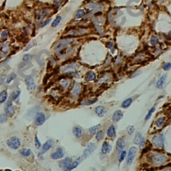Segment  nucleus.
<instances>
[{
  "label": "nucleus",
  "mask_w": 171,
  "mask_h": 171,
  "mask_svg": "<svg viewBox=\"0 0 171 171\" xmlns=\"http://www.w3.org/2000/svg\"><path fill=\"white\" fill-rule=\"evenodd\" d=\"M72 162V158L67 157L64 158L59 162V166L64 171H68V168L69 166L70 165Z\"/></svg>",
  "instance_id": "nucleus-12"
},
{
  "label": "nucleus",
  "mask_w": 171,
  "mask_h": 171,
  "mask_svg": "<svg viewBox=\"0 0 171 171\" xmlns=\"http://www.w3.org/2000/svg\"><path fill=\"white\" fill-rule=\"evenodd\" d=\"M83 159H84L82 157H80L75 159L74 161H72V162H71L70 165L69 166L68 168V171H71L73 169H74V168H76L82 162Z\"/></svg>",
  "instance_id": "nucleus-16"
},
{
  "label": "nucleus",
  "mask_w": 171,
  "mask_h": 171,
  "mask_svg": "<svg viewBox=\"0 0 171 171\" xmlns=\"http://www.w3.org/2000/svg\"><path fill=\"white\" fill-rule=\"evenodd\" d=\"M132 98H128L126 100H124L123 101V103H122V107L124 108H127L128 107L130 106V105L132 103Z\"/></svg>",
  "instance_id": "nucleus-32"
},
{
  "label": "nucleus",
  "mask_w": 171,
  "mask_h": 171,
  "mask_svg": "<svg viewBox=\"0 0 171 171\" xmlns=\"http://www.w3.org/2000/svg\"><path fill=\"white\" fill-rule=\"evenodd\" d=\"M33 59V56L30 54H25L23 55V61H28L32 60Z\"/></svg>",
  "instance_id": "nucleus-47"
},
{
  "label": "nucleus",
  "mask_w": 171,
  "mask_h": 171,
  "mask_svg": "<svg viewBox=\"0 0 171 171\" xmlns=\"http://www.w3.org/2000/svg\"><path fill=\"white\" fill-rule=\"evenodd\" d=\"M7 116L5 113L0 114V124H4L5 122H7Z\"/></svg>",
  "instance_id": "nucleus-43"
},
{
  "label": "nucleus",
  "mask_w": 171,
  "mask_h": 171,
  "mask_svg": "<svg viewBox=\"0 0 171 171\" xmlns=\"http://www.w3.org/2000/svg\"><path fill=\"white\" fill-rule=\"evenodd\" d=\"M70 83H71V81L69 80V79H62V81H60V85L63 89H67L69 86H70Z\"/></svg>",
  "instance_id": "nucleus-29"
},
{
  "label": "nucleus",
  "mask_w": 171,
  "mask_h": 171,
  "mask_svg": "<svg viewBox=\"0 0 171 171\" xmlns=\"http://www.w3.org/2000/svg\"><path fill=\"white\" fill-rule=\"evenodd\" d=\"M20 153L21 156H23L24 157H28L32 154V150L30 148H23L20 150Z\"/></svg>",
  "instance_id": "nucleus-26"
},
{
  "label": "nucleus",
  "mask_w": 171,
  "mask_h": 171,
  "mask_svg": "<svg viewBox=\"0 0 171 171\" xmlns=\"http://www.w3.org/2000/svg\"><path fill=\"white\" fill-rule=\"evenodd\" d=\"M5 113L7 117H13L16 113V106L13 104L12 101H9L5 103Z\"/></svg>",
  "instance_id": "nucleus-5"
},
{
  "label": "nucleus",
  "mask_w": 171,
  "mask_h": 171,
  "mask_svg": "<svg viewBox=\"0 0 171 171\" xmlns=\"http://www.w3.org/2000/svg\"><path fill=\"white\" fill-rule=\"evenodd\" d=\"M54 141L53 139H49L47 141L45 142L42 145V147L40 149L39 152L41 153L42 154H44L48 152V150H49L51 149L52 147H53L54 145Z\"/></svg>",
  "instance_id": "nucleus-6"
},
{
  "label": "nucleus",
  "mask_w": 171,
  "mask_h": 171,
  "mask_svg": "<svg viewBox=\"0 0 171 171\" xmlns=\"http://www.w3.org/2000/svg\"><path fill=\"white\" fill-rule=\"evenodd\" d=\"M162 171H171V169H170V168H166V169L163 170Z\"/></svg>",
  "instance_id": "nucleus-52"
},
{
  "label": "nucleus",
  "mask_w": 171,
  "mask_h": 171,
  "mask_svg": "<svg viewBox=\"0 0 171 171\" xmlns=\"http://www.w3.org/2000/svg\"><path fill=\"white\" fill-rule=\"evenodd\" d=\"M25 83L27 87L30 91H34L36 89V84L33 77H29L25 79Z\"/></svg>",
  "instance_id": "nucleus-14"
},
{
  "label": "nucleus",
  "mask_w": 171,
  "mask_h": 171,
  "mask_svg": "<svg viewBox=\"0 0 171 171\" xmlns=\"http://www.w3.org/2000/svg\"><path fill=\"white\" fill-rule=\"evenodd\" d=\"M20 94H21V91H20V89L14 91V92L11 93V100H12V101H16V100L18 99V97H20Z\"/></svg>",
  "instance_id": "nucleus-35"
},
{
  "label": "nucleus",
  "mask_w": 171,
  "mask_h": 171,
  "mask_svg": "<svg viewBox=\"0 0 171 171\" xmlns=\"http://www.w3.org/2000/svg\"><path fill=\"white\" fill-rule=\"evenodd\" d=\"M151 161L155 165H161L164 164L168 160L166 156L162 154L151 153L150 154Z\"/></svg>",
  "instance_id": "nucleus-1"
},
{
  "label": "nucleus",
  "mask_w": 171,
  "mask_h": 171,
  "mask_svg": "<svg viewBox=\"0 0 171 171\" xmlns=\"http://www.w3.org/2000/svg\"><path fill=\"white\" fill-rule=\"evenodd\" d=\"M73 41H74V39H62V40L58 41L54 45V50L55 51H60L61 50H62V49H65Z\"/></svg>",
  "instance_id": "nucleus-3"
},
{
  "label": "nucleus",
  "mask_w": 171,
  "mask_h": 171,
  "mask_svg": "<svg viewBox=\"0 0 171 171\" xmlns=\"http://www.w3.org/2000/svg\"><path fill=\"white\" fill-rule=\"evenodd\" d=\"M98 101L97 98H93V99H90L86 100L84 101L81 103L82 105H84V106H87V105H91L94 103H95L96 102Z\"/></svg>",
  "instance_id": "nucleus-31"
},
{
  "label": "nucleus",
  "mask_w": 171,
  "mask_h": 171,
  "mask_svg": "<svg viewBox=\"0 0 171 171\" xmlns=\"http://www.w3.org/2000/svg\"><path fill=\"white\" fill-rule=\"evenodd\" d=\"M9 45L7 43H4L2 44L1 46H0V53H1V55L2 57H5V56L7 55L9 53Z\"/></svg>",
  "instance_id": "nucleus-19"
},
{
  "label": "nucleus",
  "mask_w": 171,
  "mask_h": 171,
  "mask_svg": "<svg viewBox=\"0 0 171 171\" xmlns=\"http://www.w3.org/2000/svg\"><path fill=\"white\" fill-rule=\"evenodd\" d=\"M4 82V77H2V75L0 76V85H2V83Z\"/></svg>",
  "instance_id": "nucleus-51"
},
{
  "label": "nucleus",
  "mask_w": 171,
  "mask_h": 171,
  "mask_svg": "<svg viewBox=\"0 0 171 171\" xmlns=\"http://www.w3.org/2000/svg\"><path fill=\"white\" fill-rule=\"evenodd\" d=\"M102 171H104V170H102Z\"/></svg>",
  "instance_id": "nucleus-54"
},
{
  "label": "nucleus",
  "mask_w": 171,
  "mask_h": 171,
  "mask_svg": "<svg viewBox=\"0 0 171 171\" xmlns=\"http://www.w3.org/2000/svg\"><path fill=\"white\" fill-rule=\"evenodd\" d=\"M166 77H167V75L165 74V75H163L162 76H161V78L158 80L156 83V87L158 89H161L164 87V85L166 80Z\"/></svg>",
  "instance_id": "nucleus-23"
},
{
  "label": "nucleus",
  "mask_w": 171,
  "mask_h": 171,
  "mask_svg": "<svg viewBox=\"0 0 171 171\" xmlns=\"http://www.w3.org/2000/svg\"><path fill=\"white\" fill-rule=\"evenodd\" d=\"M168 35H169L170 36V37H171V31H170V32H168Z\"/></svg>",
  "instance_id": "nucleus-53"
},
{
  "label": "nucleus",
  "mask_w": 171,
  "mask_h": 171,
  "mask_svg": "<svg viewBox=\"0 0 171 171\" xmlns=\"http://www.w3.org/2000/svg\"><path fill=\"white\" fill-rule=\"evenodd\" d=\"M134 130H135V129H134V126H132V125L128 126V127H127V129H126V131H127L128 133L130 135H131V134H133V133L134 132Z\"/></svg>",
  "instance_id": "nucleus-46"
},
{
  "label": "nucleus",
  "mask_w": 171,
  "mask_h": 171,
  "mask_svg": "<svg viewBox=\"0 0 171 171\" xmlns=\"http://www.w3.org/2000/svg\"><path fill=\"white\" fill-rule=\"evenodd\" d=\"M16 75L15 73H11V75H9L8 77H7V79H6V83H10L11 81H13L16 78Z\"/></svg>",
  "instance_id": "nucleus-44"
},
{
  "label": "nucleus",
  "mask_w": 171,
  "mask_h": 171,
  "mask_svg": "<svg viewBox=\"0 0 171 171\" xmlns=\"http://www.w3.org/2000/svg\"><path fill=\"white\" fill-rule=\"evenodd\" d=\"M107 136L110 138H114L116 135V128L113 125L109 126L107 129V132H106Z\"/></svg>",
  "instance_id": "nucleus-20"
},
{
  "label": "nucleus",
  "mask_w": 171,
  "mask_h": 171,
  "mask_svg": "<svg viewBox=\"0 0 171 171\" xmlns=\"http://www.w3.org/2000/svg\"><path fill=\"white\" fill-rule=\"evenodd\" d=\"M112 148V147L110 145L107 141H104L102 143V152L104 154H107L110 153L111 152Z\"/></svg>",
  "instance_id": "nucleus-17"
},
{
  "label": "nucleus",
  "mask_w": 171,
  "mask_h": 171,
  "mask_svg": "<svg viewBox=\"0 0 171 171\" xmlns=\"http://www.w3.org/2000/svg\"><path fill=\"white\" fill-rule=\"evenodd\" d=\"M35 45H36V41H33L30 42V43H29L28 45H27L26 47H25V49L23 51H28V50H30L31 48H32V47H34Z\"/></svg>",
  "instance_id": "nucleus-45"
},
{
  "label": "nucleus",
  "mask_w": 171,
  "mask_h": 171,
  "mask_svg": "<svg viewBox=\"0 0 171 171\" xmlns=\"http://www.w3.org/2000/svg\"><path fill=\"white\" fill-rule=\"evenodd\" d=\"M46 117L43 112H37L34 117V124L36 126H41L46 122Z\"/></svg>",
  "instance_id": "nucleus-7"
},
{
  "label": "nucleus",
  "mask_w": 171,
  "mask_h": 171,
  "mask_svg": "<svg viewBox=\"0 0 171 171\" xmlns=\"http://www.w3.org/2000/svg\"><path fill=\"white\" fill-rule=\"evenodd\" d=\"M86 8L89 10H96V9H101L103 8V5L101 4H96V3H91L88 4L86 5Z\"/></svg>",
  "instance_id": "nucleus-21"
},
{
  "label": "nucleus",
  "mask_w": 171,
  "mask_h": 171,
  "mask_svg": "<svg viewBox=\"0 0 171 171\" xmlns=\"http://www.w3.org/2000/svg\"><path fill=\"white\" fill-rule=\"evenodd\" d=\"M61 20H62V17L60 15L57 16L56 18V19H55L54 20L53 22H52V23H51V27H56L58 26L59 25V23H60Z\"/></svg>",
  "instance_id": "nucleus-37"
},
{
  "label": "nucleus",
  "mask_w": 171,
  "mask_h": 171,
  "mask_svg": "<svg viewBox=\"0 0 171 171\" xmlns=\"http://www.w3.org/2000/svg\"><path fill=\"white\" fill-rule=\"evenodd\" d=\"M85 14V11L84 9H80L77 11V12L75 14V18L76 19H79V18H82V16L84 15Z\"/></svg>",
  "instance_id": "nucleus-41"
},
{
  "label": "nucleus",
  "mask_w": 171,
  "mask_h": 171,
  "mask_svg": "<svg viewBox=\"0 0 171 171\" xmlns=\"http://www.w3.org/2000/svg\"><path fill=\"white\" fill-rule=\"evenodd\" d=\"M77 67H78V65H76V64H70V65H67L62 68V71L65 72V73L72 71L74 69H76Z\"/></svg>",
  "instance_id": "nucleus-28"
},
{
  "label": "nucleus",
  "mask_w": 171,
  "mask_h": 171,
  "mask_svg": "<svg viewBox=\"0 0 171 171\" xmlns=\"http://www.w3.org/2000/svg\"><path fill=\"white\" fill-rule=\"evenodd\" d=\"M96 145L94 143H90L84 150L83 154H82L83 159H86L90 154H92V152L96 150Z\"/></svg>",
  "instance_id": "nucleus-8"
},
{
  "label": "nucleus",
  "mask_w": 171,
  "mask_h": 171,
  "mask_svg": "<svg viewBox=\"0 0 171 171\" xmlns=\"http://www.w3.org/2000/svg\"><path fill=\"white\" fill-rule=\"evenodd\" d=\"M162 69L164 71H168L171 69V63H166L163 66H162Z\"/></svg>",
  "instance_id": "nucleus-49"
},
{
  "label": "nucleus",
  "mask_w": 171,
  "mask_h": 171,
  "mask_svg": "<svg viewBox=\"0 0 171 171\" xmlns=\"http://www.w3.org/2000/svg\"><path fill=\"white\" fill-rule=\"evenodd\" d=\"M155 106H153V107H152L151 108H150V110L148 111V113L147 114V115H146V117H145V120H148V119H150V117H151V116L152 115V114L154 113V112L155 111Z\"/></svg>",
  "instance_id": "nucleus-42"
},
{
  "label": "nucleus",
  "mask_w": 171,
  "mask_h": 171,
  "mask_svg": "<svg viewBox=\"0 0 171 171\" xmlns=\"http://www.w3.org/2000/svg\"><path fill=\"white\" fill-rule=\"evenodd\" d=\"M73 134L77 138H81L82 136V129L81 128L78 127V126H76V127H74L73 128Z\"/></svg>",
  "instance_id": "nucleus-24"
},
{
  "label": "nucleus",
  "mask_w": 171,
  "mask_h": 171,
  "mask_svg": "<svg viewBox=\"0 0 171 171\" xmlns=\"http://www.w3.org/2000/svg\"><path fill=\"white\" fill-rule=\"evenodd\" d=\"M50 21H51V19H48L47 20H45L44 21H43L42 23L41 24V27H45L48 24H49L50 23Z\"/></svg>",
  "instance_id": "nucleus-50"
},
{
  "label": "nucleus",
  "mask_w": 171,
  "mask_h": 171,
  "mask_svg": "<svg viewBox=\"0 0 171 171\" xmlns=\"http://www.w3.org/2000/svg\"><path fill=\"white\" fill-rule=\"evenodd\" d=\"M64 157V149L62 147H58L55 152H51L50 154V158L53 160H58L63 159Z\"/></svg>",
  "instance_id": "nucleus-10"
},
{
  "label": "nucleus",
  "mask_w": 171,
  "mask_h": 171,
  "mask_svg": "<svg viewBox=\"0 0 171 171\" xmlns=\"http://www.w3.org/2000/svg\"><path fill=\"white\" fill-rule=\"evenodd\" d=\"M95 113H96V114L98 116V117H104V115H105L106 113V108H105L104 106H101V105H100V106H97L95 108Z\"/></svg>",
  "instance_id": "nucleus-22"
},
{
  "label": "nucleus",
  "mask_w": 171,
  "mask_h": 171,
  "mask_svg": "<svg viewBox=\"0 0 171 171\" xmlns=\"http://www.w3.org/2000/svg\"><path fill=\"white\" fill-rule=\"evenodd\" d=\"M80 91H81V85H80V83H76L74 84L73 87L71 89V95H72L73 98L76 99V98H77L79 96Z\"/></svg>",
  "instance_id": "nucleus-15"
},
{
  "label": "nucleus",
  "mask_w": 171,
  "mask_h": 171,
  "mask_svg": "<svg viewBox=\"0 0 171 171\" xmlns=\"http://www.w3.org/2000/svg\"><path fill=\"white\" fill-rule=\"evenodd\" d=\"M100 124L99 125H94V126H92V127H91L89 128V129H88V131H89V133H90L91 134H95L96 133H97L98 131L100 130Z\"/></svg>",
  "instance_id": "nucleus-30"
},
{
  "label": "nucleus",
  "mask_w": 171,
  "mask_h": 171,
  "mask_svg": "<svg viewBox=\"0 0 171 171\" xmlns=\"http://www.w3.org/2000/svg\"><path fill=\"white\" fill-rule=\"evenodd\" d=\"M150 42H151L152 44H153V45H156V44L159 43V39H158V37L154 35V36H152L151 39H150Z\"/></svg>",
  "instance_id": "nucleus-48"
},
{
  "label": "nucleus",
  "mask_w": 171,
  "mask_h": 171,
  "mask_svg": "<svg viewBox=\"0 0 171 171\" xmlns=\"http://www.w3.org/2000/svg\"><path fill=\"white\" fill-rule=\"evenodd\" d=\"M96 79V74L94 72L90 71L87 74L86 77V79L87 81H92L95 80Z\"/></svg>",
  "instance_id": "nucleus-34"
},
{
  "label": "nucleus",
  "mask_w": 171,
  "mask_h": 171,
  "mask_svg": "<svg viewBox=\"0 0 171 171\" xmlns=\"http://www.w3.org/2000/svg\"><path fill=\"white\" fill-rule=\"evenodd\" d=\"M104 131L102 130H99L97 133H96V139L97 141H100L104 138Z\"/></svg>",
  "instance_id": "nucleus-39"
},
{
  "label": "nucleus",
  "mask_w": 171,
  "mask_h": 171,
  "mask_svg": "<svg viewBox=\"0 0 171 171\" xmlns=\"http://www.w3.org/2000/svg\"><path fill=\"white\" fill-rule=\"evenodd\" d=\"M68 33L65 37H77L79 35H83L86 33V30L84 29H72L68 31Z\"/></svg>",
  "instance_id": "nucleus-11"
},
{
  "label": "nucleus",
  "mask_w": 171,
  "mask_h": 171,
  "mask_svg": "<svg viewBox=\"0 0 171 171\" xmlns=\"http://www.w3.org/2000/svg\"><path fill=\"white\" fill-rule=\"evenodd\" d=\"M7 145L9 148L13 150H18L21 147V141L18 136H13L7 140Z\"/></svg>",
  "instance_id": "nucleus-2"
},
{
  "label": "nucleus",
  "mask_w": 171,
  "mask_h": 171,
  "mask_svg": "<svg viewBox=\"0 0 171 171\" xmlns=\"http://www.w3.org/2000/svg\"><path fill=\"white\" fill-rule=\"evenodd\" d=\"M34 145H35V148L40 150L42 147V143H41L40 141L38 136H37V134H35V137H34Z\"/></svg>",
  "instance_id": "nucleus-36"
},
{
  "label": "nucleus",
  "mask_w": 171,
  "mask_h": 171,
  "mask_svg": "<svg viewBox=\"0 0 171 171\" xmlns=\"http://www.w3.org/2000/svg\"><path fill=\"white\" fill-rule=\"evenodd\" d=\"M8 93L7 90H4L0 92V103H4L7 99Z\"/></svg>",
  "instance_id": "nucleus-27"
},
{
  "label": "nucleus",
  "mask_w": 171,
  "mask_h": 171,
  "mask_svg": "<svg viewBox=\"0 0 171 171\" xmlns=\"http://www.w3.org/2000/svg\"><path fill=\"white\" fill-rule=\"evenodd\" d=\"M138 152V148L135 147H132L129 149L128 153L127 158H126V163L127 164H131L134 161V158L136 156Z\"/></svg>",
  "instance_id": "nucleus-9"
},
{
  "label": "nucleus",
  "mask_w": 171,
  "mask_h": 171,
  "mask_svg": "<svg viewBox=\"0 0 171 171\" xmlns=\"http://www.w3.org/2000/svg\"><path fill=\"white\" fill-rule=\"evenodd\" d=\"M7 37H8V32L6 30H4L1 33L0 35V39L2 41H5V40H7Z\"/></svg>",
  "instance_id": "nucleus-40"
},
{
  "label": "nucleus",
  "mask_w": 171,
  "mask_h": 171,
  "mask_svg": "<svg viewBox=\"0 0 171 171\" xmlns=\"http://www.w3.org/2000/svg\"><path fill=\"white\" fill-rule=\"evenodd\" d=\"M126 154H127V152L126 150H122L118 155V161L120 162H122L126 157Z\"/></svg>",
  "instance_id": "nucleus-38"
},
{
  "label": "nucleus",
  "mask_w": 171,
  "mask_h": 171,
  "mask_svg": "<svg viewBox=\"0 0 171 171\" xmlns=\"http://www.w3.org/2000/svg\"><path fill=\"white\" fill-rule=\"evenodd\" d=\"M123 112L122 111H116L114 112V114H113L112 117V119L114 122H118L119 120L122 119V118L123 117Z\"/></svg>",
  "instance_id": "nucleus-18"
},
{
  "label": "nucleus",
  "mask_w": 171,
  "mask_h": 171,
  "mask_svg": "<svg viewBox=\"0 0 171 171\" xmlns=\"http://www.w3.org/2000/svg\"><path fill=\"white\" fill-rule=\"evenodd\" d=\"M116 149L118 150H122L125 147V141L123 138H119L116 141Z\"/></svg>",
  "instance_id": "nucleus-25"
},
{
  "label": "nucleus",
  "mask_w": 171,
  "mask_h": 171,
  "mask_svg": "<svg viewBox=\"0 0 171 171\" xmlns=\"http://www.w3.org/2000/svg\"><path fill=\"white\" fill-rule=\"evenodd\" d=\"M134 143L136 145H139L140 148H142L144 146L145 139L143 137L142 134L140 132H137L134 138Z\"/></svg>",
  "instance_id": "nucleus-13"
},
{
  "label": "nucleus",
  "mask_w": 171,
  "mask_h": 171,
  "mask_svg": "<svg viewBox=\"0 0 171 171\" xmlns=\"http://www.w3.org/2000/svg\"><path fill=\"white\" fill-rule=\"evenodd\" d=\"M164 122H165V118H164V117H160V118H159V119L156 120L155 125H156V126L157 127L161 128V127H162V126L164 125Z\"/></svg>",
  "instance_id": "nucleus-33"
},
{
  "label": "nucleus",
  "mask_w": 171,
  "mask_h": 171,
  "mask_svg": "<svg viewBox=\"0 0 171 171\" xmlns=\"http://www.w3.org/2000/svg\"><path fill=\"white\" fill-rule=\"evenodd\" d=\"M152 143L158 148H162L164 145V136L162 134H157L154 135L152 138Z\"/></svg>",
  "instance_id": "nucleus-4"
}]
</instances>
